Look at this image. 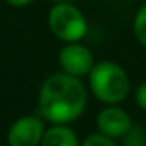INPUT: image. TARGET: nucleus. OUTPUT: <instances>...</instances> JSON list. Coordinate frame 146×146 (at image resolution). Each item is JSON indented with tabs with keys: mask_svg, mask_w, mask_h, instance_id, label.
I'll return each mask as SVG.
<instances>
[{
	"mask_svg": "<svg viewBox=\"0 0 146 146\" xmlns=\"http://www.w3.org/2000/svg\"><path fill=\"white\" fill-rule=\"evenodd\" d=\"M86 108L84 84L67 72L50 76L40 91V112L53 124L76 120Z\"/></svg>",
	"mask_w": 146,
	"mask_h": 146,
	"instance_id": "1",
	"label": "nucleus"
},
{
	"mask_svg": "<svg viewBox=\"0 0 146 146\" xmlns=\"http://www.w3.org/2000/svg\"><path fill=\"white\" fill-rule=\"evenodd\" d=\"M90 86L93 95L103 103H120L129 93V78L115 62H98L90 72Z\"/></svg>",
	"mask_w": 146,
	"mask_h": 146,
	"instance_id": "2",
	"label": "nucleus"
},
{
	"mask_svg": "<svg viewBox=\"0 0 146 146\" xmlns=\"http://www.w3.org/2000/svg\"><path fill=\"white\" fill-rule=\"evenodd\" d=\"M48 24L52 33L67 43H76L88 33V21L84 14L72 5V2L55 4L48 14Z\"/></svg>",
	"mask_w": 146,
	"mask_h": 146,
	"instance_id": "3",
	"label": "nucleus"
},
{
	"mask_svg": "<svg viewBox=\"0 0 146 146\" xmlns=\"http://www.w3.org/2000/svg\"><path fill=\"white\" fill-rule=\"evenodd\" d=\"M58 62H60V67L64 69V72H67L70 76H76V78L90 74L91 69L95 67L93 53L86 46L79 45L78 41L69 43L60 50Z\"/></svg>",
	"mask_w": 146,
	"mask_h": 146,
	"instance_id": "4",
	"label": "nucleus"
},
{
	"mask_svg": "<svg viewBox=\"0 0 146 146\" xmlns=\"http://www.w3.org/2000/svg\"><path fill=\"white\" fill-rule=\"evenodd\" d=\"M43 122L36 117H21L17 119L9 132L7 143L9 146H38L43 139Z\"/></svg>",
	"mask_w": 146,
	"mask_h": 146,
	"instance_id": "5",
	"label": "nucleus"
},
{
	"mask_svg": "<svg viewBox=\"0 0 146 146\" xmlns=\"http://www.w3.org/2000/svg\"><path fill=\"white\" fill-rule=\"evenodd\" d=\"M96 127L102 134H105L112 139L113 137H124L131 131L132 120L125 110H122L119 107H108L98 113Z\"/></svg>",
	"mask_w": 146,
	"mask_h": 146,
	"instance_id": "6",
	"label": "nucleus"
},
{
	"mask_svg": "<svg viewBox=\"0 0 146 146\" xmlns=\"http://www.w3.org/2000/svg\"><path fill=\"white\" fill-rule=\"evenodd\" d=\"M41 146H79L78 136L67 125H53L50 127L41 139Z\"/></svg>",
	"mask_w": 146,
	"mask_h": 146,
	"instance_id": "7",
	"label": "nucleus"
},
{
	"mask_svg": "<svg viewBox=\"0 0 146 146\" xmlns=\"http://www.w3.org/2000/svg\"><path fill=\"white\" fill-rule=\"evenodd\" d=\"M132 29L136 35V40L146 48V4L143 7H139V11L134 16V23H132Z\"/></svg>",
	"mask_w": 146,
	"mask_h": 146,
	"instance_id": "8",
	"label": "nucleus"
},
{
	"mask_svg": "<svg viewBox=\"0 0 146 146\" xmlns=\"http://www.w3.org/2000/svg\"><path fill=\"white\" fill-rule=\"evenodd\" d=\"M124 146H146V132L141 127H131L124 136Z\"/></svg>",
	"mask_w": 146,
	"mask_h": 146,
	"instance_id": "9",
	"label": "nucleus"
},
{
	"mask_svg": "<svg viewBox=\"0 0 146 146\" xmlns=\"http://www.w3.org/2000/svg\"><path fill=\"white\" fill-rule=\"evenodd\" d=\"M83 146H115V143L112 141V137L98 132V134H91L86 137V141L83 143Z\"/></svg>",
	"mask_w": 146,
	"mask_h": 146,
	"instance_id": "10",
	"label": "nucleus"
},
{
	"mask_svg": "<svg viewBox=\"0 0 146 146\" xmlns=\"http://www.w3.org/2000/svg\"><path fill=\"white\" fill-rule=\"evenodd\" d=\"M134 98H136V103H137L144 112H146V81H144V83H141V84L137 86Z\"/></svg>",
	"mask_w": 146,
	"mask_h": 146,
	"instance_id": "11",
	"label": "nucleus"
},
{
	"mask_svg": "<svg viewBox=\"0 0 146 146\" xmlns=\"http://www.w3.org/2000/svg\"><path fill=\"white\" fill-rule=\"evenodd\" d=\"M5 2L14 5V7H24V5H29L33 0H5Z\"/></svg>",
	"mask_w": 146,
	"mask_h": 146,
	"instance_id": "12",
	"label": "nucleus"
},
{
	"mask_svg": "<svg viewBox=\"0 0 146 146\" xmlns=\"http://www.w3.org/2000/svg\"><path fill=\"white\" fill-rule=\"evenodd\" d=\"M55 4H65V2H74V0H52Z\"/></svg>",
	"mask_w": 146,
	"mask_h": 146,
	"instance_id": "13",
	"label": "nucleus"
}]
</instances>
